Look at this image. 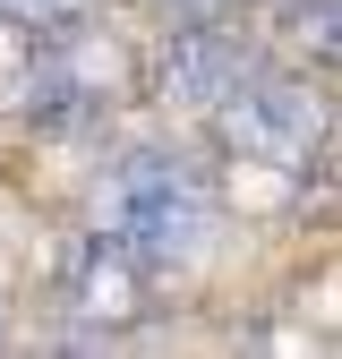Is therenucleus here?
<instances>
[{
  "label": "nucleus",
  "mask_w": 342,
  "mask_h": 359,
  "mask_svg": "<svg viewBox=\"0 0 342 359\" xmlns=\"http://www.w3.org/2000/svg\"><path fill=\"white\" fill-rule=\"evenodd\" d=\"M111 52L95 34H86V18L77 26H52V34H34V60L9 77V103H18V120H34L43 137H86V128H103V111H111Z\"/></svg>",
  "instance_id": "obj_2"
},
{
  "label": "nucleus",
  "mask_w": 342,
  "mask_h": 359,
  "mask_svg": "<svg viewBox=\"0 0 342 359\" xmlns=\"http://www.w3.org/2000/svg\"><path fill=\"white\" fill-rule=\"evenodd\" d=\"M171 9H214V0H171Z\"/></svg>",
  "instance_id": "obj_7"
},
{
  "label": "nucleus",
  "mask_w": 342,
  "mask_h": 359,
  "mask_svg": "<svg viewBox=\"0 0 342 359\" xmlns=\"http://www.w3.org/2000/svg\"><path fill=\"white\" fill-rule=\"evenodd\" d=\"M214 137H223L231 163L299 171V163H308V146H325V103H317L299 77H266V69H248L231 95L214 103Z\"/></svg>",
  "instance_id": "obj_3"
},
{
  "label": "nucleus",
  "mask_w": 342,
  "mask_h": 359,
  "mask_svg": "<svg viewBox=\"0 0 342 359\" xmlns=\"http://www.w3.org/2000/svg\"><path fill=\"white\" fill-rule=\"evenodd\" d=\"M248 69H256L248 34L214 26V18H189V26H171L154 43V69L146 77H154V103H171V111H214Z\"/></svg>",
  "instance_id": "obj_4"
},
{
  "label": "nucleus",
  "mask_w": 342,
  "mask_h": 359,
  "mask_svg": "<svg viewBox=\"0 0 342 359\" xmlns=\"http://www.w3.org/2000/svg\"><path fill=\"white\" fill-rule=\"evenodd\" d=\"M291 43L334 60V0H291Z\"/></svg>",
  "instance_id": "obj_6"
},
{
  "label": "nucleus",
  "mask_w": 342,
  "mask_h": 359,
  "mask_svg": "<svg viewBox=\"0 0 342 359\" xmlns=\"http://www.w3.org/2000/svg\"><path fill=\"white\" fill-rule=\"evenodd\" d=\"M60 299L77 308V317H95V325H120V317H137L146 274H137L103 231H77V240L60 248Z\"/></svg>",
  "instance_id": "obj_5"
},
{
  "label": "nucleus",
  "mask_w": 342,
  "mask_h": 359,
  "mask_svg": "<svg viewBox=\"0 0 342 359\" xmlns=\"http://www.w3.org/2000/svg\"><path fill=\"white\" fill-rule=\"evenodd\" d=\"M95 231L137 265L146 283L189 274L205 257V240H214V180H205V163L180 154V146H128L103 171Z\"/></svg>",
  "instance_id": "obj_1"
}]
</instances>
